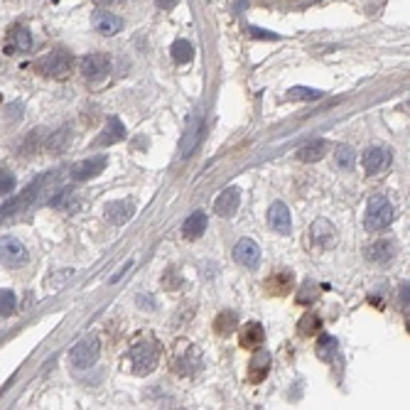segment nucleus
Returning a JSON list of instances; mask_svg holds the SVG:
<instances>
[{
    "label": "nucleus",
    "instance_id": "nucleus-30",
    "mask_svg": "<svg viewBox=\"0 0 410 410\" xmlns=\"http://www.w3.org/2000/svg\"><path fill=\"white\" fill-rule=\"evenodd\" d=\"M287 99L290 101H312V99H322V91L319 88H307V86H295L287 91Z\"/></svg>",
    "mask_w": 410,
    "mask_h": 410
},
{
    "label": "nucleus",
    "instance_id": "nucleus-34",
    "mask_svg": "<svg viewBox=\"0 0 410 410\" xmlns=\"http://www.w3.org/2000/svg\"><path fill=\"white\" fill-rule=\"evenodd\" d=\"M248 35L251 37H268V40H278L280 35H276V32H265V29H258V27H248Z\"/></svg>",
    "mask_w": 410,
    "mask_h": 410
},
{
    "label": "nucleus",
    "instance_id": "nucleus-1",
    "mask_svg": "<svg viewBox=\"0 0 410 410\" xmlns=\"http://www.w3.org/2000/svg\"><path fill=\"white\" fill-rule=\"evenodd\" d=\"M160 361V352L153 341H138L135 346H130L128 352V369L135 376H147L153 374L155 366Z\"/></svg>",
    "mask_w": 410,
    "mask_h": 410
},
{
    "label": "nucleus",
    "instance_id": "nucleus-19",
    "mask_svg": "<svg viewBox=\"0 0 410 410\" xmlns=\"http://www.w3.org/2000/svg\"><path fill=\"white\" fill-rule=\"evenodd\" d=\"M204 231H206V211L197 209L194 214H189L184 226H182V236L192 241V239H200Z\"/></svg>",
    "mask_w": 410,
    "mask_h": 410
},
{
    "label": "nucleus",
    "instance_id": "nucleus-15",
    "mask_svg": "<svg viewBox=\"0 0 410 410\" xmlns=\"http://www.w3.org/2000/svg\"><path fill=\"white\" fill-rule=\"evenodd\" d=\"M239 204H241L239 187H229V189H224V192L217 197V202H214V209H217L219 217H234L236 209H239Z\"/></svg>",
    "mask_w": 410,
    "mask_h": 410
},
{
    "label": "nucleus",
    "instance_id": "nucleus-13",
    "mask_svg": "<svg viewBox=\"0 0 410 410\" xmlns=\"http://www.w3.org/2000/svg\"><path fill=\"white\" fill-rule=\"evenodd\" d=\"M135 214V206L133 202L128 200H118L111 202V204H106V219L113 224V226H123L125 221H130Z\"/></svg>",
    "mask_w": 410,
    "mask_h": 410
},
{
    "label": "nucleus",
    "instance_id": "nucleus-36",
    "mask_svg": "<svg viewBox=\"0 0 410 410\" xmlns=\"http://www.w3.org/2000/svg\"><path fill=\"white\" fill-rule=\"evenodd\" d=\"M155 3H158L160 10H172V8H175L180 0H155Z\"/></svg>",
    "mask_w": 410,
    "mask_h": 410
},
{
    "label": "nucleus",
    "instance_id": "nucleus-24",
    "mask_svg": "<svg viewBox=\"0 0 410 410\" xmlns=\"http://www.w3.org/2000/svg\"><path fill=\"white\" fill-rule=\"evenodd\" d=\"M293 282H295L293 273H290V270H282V273H278V276L265 280V290H270V293H276V295H285L287 290L293 287Z\"/></svg>",
    "mask_w": 410,
    "mask_h": 410
},
{
    "label": "nucleus",
    "instance_id": "nucleus-12",
    "mask_svg": "<svg viewBox=\"0 0 410 410\" xmlns=\"http://www.w3.org/2000/svg\"><path fill=\"white\" fill-rule=\"evenodd\" d=\"M268 224L270 229H276L278 234H290L293 229V219H290V209L282 202H273V206L268 209Z\"/></svg>",
    "mask_w": 410,
    "mask_h": 410
},
{
    "label": "nucleus",
    "instance_id": "nucleus-10",
    "mask_svg": "<svg viewBox=\"0 0 410 410\" xmlns=\"http://www.w3.org/2000/svg\"><path fill=\"white\" fill-rule=\"evenodd\" d=\"M391 165V153H388V147H369L366 153H363V170L366 175H378L383 172Z\"/></svg>",
    "mask_w": 410,
    "mask_h": 410
},
{
    "label": "nucleus",
    "instance_id": "nucleus-31",
    "mask_svg": "<svg viewBox=\"0 0 410 410\" xmlns=\"http://www.w3.org/2000/svg\"><path fill=\"white\" fill-rule=\"evenodd\" d=\"M18 307V298L12 290H0V317H10Z\"/></svg>",
    "mask_w": 410,
    "mask_h": 410
},
{
    "label": "nucleus",
    "instance_id": "nucleus-7",
    "mask_svg": "<svg viewBox=\"0 0 410 410\" xmlns=\"http://www.w3.org/2000/svg\"><path fill=\"white\" fill-rule=\"evenodd\" d=\"M310 241L317 251H329L337 246V231L327 219H317L310 229Z\"/></svg>",
    "mask_w": 410,
    "mask_h": 410
},
{
    "label": "nucleus",
    "instance_id": "nucleus-33",
    "mask_svg": "<svg viewBox=\"0 0 410 410\" xmlns=\"http://www.w3.org/2000/svg\"><path fill=\"white\" fill-rule=\"evenodd\" d=\"M12 189H15V177H12V172L0 170V197L10 194Z\"/></svg>",
    "mask_w": 410,
    "mask_h": 410
},
{
    "label": "nucleus",
    "instance_id": "nucleus-18",
    "mask_svg": "<svg viewBox=\"0 0 410 410\" xmlns=\"http://www.w3.org/2000/svg\"><path fill=\"white\" fill-rule=\"evenodd\" d=\"M202 118L200 116H192L189 121V128L184 133V141H182V158H189L194 153V147L200 145V138H202Z\"/></svg>",
    "mask_w": 410,
    "mask_h": 410
},
{
    "label": "nucleus",
    "instance_id": "nucleus-32",
    "mask_svg": "<svg viewBox=\"0 0 410 410\" xmlns=\"http://www.w3.org/2000/svg\"><path fill=\"white\" fill-rule=\"evenodd\" d=\"M67 143H69V128H62L52 141H49V153H54V155L64 153Z\"/></svg>",
    "mask_w": 410,
    "mask_h": 410
},
{
    "label": "nucleus",
    "instance_id": "nucleus-5",
    "mask_svg": "<svg viewBox=\"0 0 410 410\" xmlns=\"http://www.w3.org/2000/svg\"><path fill=\"white\" fill-rule=\"evenodd\" d=\"M27 261H29L27 248L15 236H3L0 239V263L8 265V268H20Z\"/></svg>",
    "mask_w": 410,
    "mask_h": 410
},
{
    "label": "nucleus",
    "instance_id": "nucleus-25",
    "mask_svg": "<svg viewBox=\"0 0 410 410\" xmlns=\"http://www.w3.org/2000/svg\"><path fill=\"white\" fill-rule=\"evenodd\" d=\"M334 354H337V339H334L332 334H322L317 339V357L322 359V361H332Z\"/></svg>",
    "mask_w": 410,
    "mask_h": 410
},
{
    "label": "nucleus",
    "instance_id": "nucleus-37",
    "mask_svg": "<svg viewBox=\"0 0 410 410\" xmlns=\"http://www.w3.org/2000/svg\"><path fill=\"white\" fill-rule=\"evenodd\" d=\"M96 5H111V3H116V0H94Z\"/></svg>",
    "mask_w": 410,
    "mask_h": 410
},
{
    "label": "nucleus",
    "instance_id": "nucleus-29",
    "mask_svg": "<svg viewBox=\"0 0 410 410\" xmlns=\"http://www.w3.org/2000/svg\"><path fill=\"white\" fill-rule=\"evenodd\" d=\"M319 327H322V319H319L315 312H310V315H305L300 319V334H302V337H312V334L319 332Z\"/></svg>",
    "mask_w": 410,
    "mask_h": 410
},
{
    "label": "nucleus",
    "instance_id": "nucleus-21",
    "mask_svg": "<svg viewBox=\"0 0 410 410\" xmlns=\"http://www.w3.org/2000/svg\"><path fill=\"white\" fill-rule=\"evenodd\" d=\"M393 256H396V243L393 241H376L374 246H369V251H366V258L374 261V263H386Z\"/></svg>",
    "mask_w": 410,
    "mask_h": 410
},
{
    "label": "nucleus",
    "instance_id": "nucleus-28",
    "mask_svg": "<svg viewBox=\"0 0 410 410\" xmlns=\"http://www.w3.org/2000/svg\"><path fill=\"white\" fill-rule=\"evenodd\" d=\"M334 160H337V167H339V170H354V165H357V153H354L349 145H341V147H337Z\"/></svg>",
    "mask_w": 410,
    "mask_h": 410
},
{
    "label": "nucleus",
    "instance_id": "nucleus-4",
    "mask_svg": "<svg viewBox=\"0 0 410 410\" xmlns=\"http://www.w3.org/2000/svg\"><path fill=\"white\" fill-rule=\"evenodd\" d=\"M37 69L47 77H67L71 69V54L67 49H52L37 62Z\"/></svg>",
    "mask_w": 410,
    "mask_h": 410
},
{
    "label": "nucleus",
    "instance_id": "nucleus-23",
    "mask_svg": "<svg viewBox=\"0 0 410 410\" xmlns=\"http://www.w3.org/2000/svg\"><path fill=\"white\" fill-rule=\"evenodd\" d=\"M324 155H327V141H312L298 150V158L302 160V162H317V160H322Z\"/></svg>",
    "mask_w": 410,
    "mask_h": 410
},
{
    "label": "nucleus",
    "instance_id": "nucleus-35",
    "mask_svg": "<svg viewBox=\"0 0 410 410\" xmlns=\"http://www.w3.org/2000/svg\"><path fill=\"white\" fill-rule=\"evenodd\" d=\"M317 293H319V290H302V293L298 295V300H300V302H305V300H307V302H312V300L317 298Z\"/></svg>",
    "mask_w": 410,
    "mask_h": 410
},
{
    "label": "nucleus",
    "instance_id": "nucleus-26",
    "mask_svg": "<svg viewBox=\"0 0 410 410\" xmlns=\"http://www.w3.org/2000/svg\"><path fill=\"white\" fill-rule=\"evenodd\" d=\"M236 324H239V317H236V312L224 310L221 315L217 317V322H214V329H217V334H221V337H226V334L234 332Z\"/></svg>",
    "mask_w": 410,
    "mask_h": 410
},
{
    "label": "nucleus",
    "instance_id": "nucleus-27",
    "mask_svg": "<svg viewBox=\"0 0 410 410\" xmlns=\"http://www.w3.org/2000/svg\"><path fill=\"white\" fill-rule=\"evenodd\" d=\"M172 59H175L177 64H187L189 59L194 57V47L189 45L187 40H175L172 42Z\"/></svg>",
    "mask_w": 410,
    "mask_h": 410
},
{
    "label": "nucleus",
    "instance_id": "nucleus-2",
    "mask_svg": "<svg viewBox=\"0 0 410 410\" xmlns=\"http://www.w3.org/2000/svg\"><path fill=\"white\" fill-rule=\"evenodd\" d=\"M393 221V206L386 197L376 194L366 204V217H363V226L369 231H381Z\"/></svg>",
    "mask_w": 410,
    "mask_h": 410
},
{
    "label": "nucleus",
    "instance_id": "nucleus-16",
    "mask_svg": "<svg viewBox=\"0 0 410 410\" xmlns=\"http://www.w3.org/2000/svg\"><path fill=\"white\" fill-rule=\"evenodd\" d=\"M268 374H270V354L265 349H256V354L251 359V366H248V381L261 383Z\"/></svg>",
    "mask_w": 410,
    "mask_h": 410
},
{
    "label": "nucleus",
    "instance_id": "nucleus-9",
    "mask_svg": "<svg viewBox=\"0 0 410 410\" xmlns=\"http://www.w3.org/2000/svg\"><path fill=\"white\" fill-rule=\"evenodd\" d=\"M234 258L236 263L243 265V268H256L261 263V246L251 239H241L234 248Z\"/></svg>",
    "mask_w": 410,
    "mask_h": 410
},
{
    "label": "nucleus",
    "instance_id": "nucleus-11",
    "mask_svg": "<svg viewBox=\"0 0 410 410\" xmlns=\"http://www.w3.org/2000/svg\"><path fill=\"white\" fill-rule=\"evenodd\" d=\"M106 167V158H88V160H82V162H77V165H71V170H69V177L74 182H86V180H91V177H96V175H101V170Z\"/></svg>",
    "mask_w": 410,
    "mask_h": 410
},
{
    "label": "nucleus",
    "instance_id": "nucleus-14",
    "mask_svg": "<svg viewBox=\"0 0 410 410\" xmlns=\"http://www.w3.org/2000/svg\"><path fill=\"white\" fill-rule=\"evenodd\" d=\"M91 23H94L96 32H101V35H106V37L118 35V32L123 29V20L118 18V15H113V12H106V10L94 12Z\"/></svg>",
    "mask_w": 410,
    "mask_h": 410
},
{
    "label": "nucleus",
    "instance_id": "nucleus-22",
    "mask_svg": "<svg viewBox=\"0 0 410 410\" xmlns=\"http://www.w3.org/2000/svg\"><path fill=\"white\" fill-rule=\"evenodd\" d=\"M10 37H12V47H8V54L27 52V49L32 47V35H29V29L23 27V25L10 27Z\"/></svg>",
    "mask_w": 410,
    "mask_h": 410
},
{
    "label": "nucleus",
    "instance_id": "nucleus-17",
    "mask_svg": "<svg viewBox=\"0 0 410 410\" xmlns=\"http://www.w3.org/2000/svg\"><path fill=\"white\" fill-rule=\"evenodd\" d=\"M125 138V125L121 123V118L111 116L106 121L104 130H101L99 145H113V143H121Z\"/></svg>",
    "mask_w": 410,
    "mask_h": 410
},
{
    "label": "nucleus",
    "instance_id": "nucleus-8",
    "mask_svg": "<svg viewBox=\"0 0 410 410\" xmlns=\"http://www.w3.org/2000/svg\"><path fill=\"white\" fill-rule=\"evenodd\" d=\"M111 71V57L104 52H91L82 59V74L86 79H104Z\"/></svg>",
    "mask_w": 410,
    "mask_h": 410
},
{
    "label": "nucleus",
    "instance_id": "nucleus-20",
    "mask_svg": "<svg viewBox=\"0 0 410 410\" xmlns=\"http://www.w3.org/2000/svg\"><path fill=\"white\" fill-rule=\"evenodd\" d=\"M265 341V329L261 327L258 322H248L241 332V346L243 349H258V346H263Z\"/></svg>",
    "mask_w": 410,
    "mask_h": 410
},
{
    "label": "nucleus",
    "instance_id": "nucleus-6",
    "mask_svg": "<svg viewBox=\"0 0 410 410\" xmlns=\"http://www.w3.org/2000/svg\"><path fill=\"white\" fill-rule=\"evenodd\" d=\"M200 363H202V357H200V352H197V346L187 344V341H182V344L177 346L175 359H172V366H175L177 374L192 376L194 371L200 369Z\"/></svg>",
    "mask_w": 410,
    "mask_h": 410
},
{
    "label": "nucleus",
    "instance_id": "nucleus-3",
    "mask_svg": "<svg viewBox=\"0 0 410 410\" xmlns=\"http://www.w3.org/2000/svg\"><path fill=\"white\" fill-rule=\"evenodd\" d=\"M99 354H101V346L96 337H84L82 341L71 346L69 352V361L74 369H88V366H94L99 361Z\"/></svg>",
    "mask_w": 410,
    "mask_h": 410
}]
</instances>
